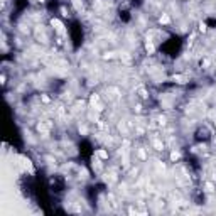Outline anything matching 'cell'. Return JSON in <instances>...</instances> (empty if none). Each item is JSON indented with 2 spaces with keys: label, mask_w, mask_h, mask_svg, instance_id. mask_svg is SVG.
<instances>
[{
  "label": "cell",
  "mask_w": 216,
  "mask_h": 216,
  "mask_svg": "<svg viewBox=\"0 0 216 216\" xmlns=\"http://www.w3.org/2000/svg\"><path fill=\"white\" fill-rule=\"evenodd\" d=\"M51 26H53L54 29L59 32V34H64V32H66V29H64V24L59 21V19H51Z\"/></svg>",
  "instance_id": "6da1fadb"
},
{
  "label": "cell",
  "mask_w": 216,
  "mask_h": 216,
  "mask_svg": "<svg viewBox=\"0 0 216 216\" xmlns=\"http://www.w3.org/2000/svg\"><path fill=\"white\" fill-rule=\"evenodd\" d=\"M90 103H91V106H93L95 110H98V111H101V110H103V105L100 103V96H98V95H93V96H91Z\"/></svg>",
  "instance_id": "7a4b0ae2"
},
{
  "label": "cell",
  "mask_w": 216,
  "mask_h": 216,
  "mask_svg": "<svg viewBox=\"0 0 216 216\" xmlns=\"http://www.w3.org/2000/svg\"><path fill=\"white\" fill-rule=\"evenodd\" d=\"M19 160H21V164H22V167L24 169H27L29 172H34V167H32L31 160H29L27 157H19Z\"/></svg>",
  "instance_id": "3957f363"
},
{
  "label": "cell",
  "mask_w": 216,
  "mask_h": 216,
  "mask_svg": "<svg viewBox=\"0 0 216 216\" xmlns=\"http://www.w3.org/2000/svg\"><path fill=\"white\" fill-rule=\"evenodd\" d=\"M145 49H147L149 54H154V51H155V46H154L150 41H147V42H145Z\"/></svg>",
  "instance_id": "277c9868"
},
{
  "label": "cell",
  "mask_w": 216,
  "mask_h": 216,
  "mask_svg": "<svg viewBox=\"0 0 216 216\" xmlns=\"http://www.w3.org/2000/svg\"><path fill=\"white\" fill-rule=\"evenodd\" d=\"M154 147H155V150H162V149H164V144L160 142V140H154Z\"/></svg>",
  "instance_id": "5b68a950"
},
{
  "label": "cell",
  "mask_w": 216,
  "mask_h": 216,
  "mask_svg": "<svg viewBox=\"0 0 216 216\" xmlns=\"http://www.w3.org/2000/svg\"><path fill=\"white\" fill-rule=\"evenodd\" d=\"M96 155H98L100 159H108V152H106V150H98Z\"/></svg>",
  "instance_id": "8992f818"
},
{
  "label": "cell",
  "mask_w": 216,
  "mask_h": 216,
  "mask_svg": "<svg viewBox=\"0 0 216 216\" xmlns=\"http://www.w3.org/2000/svg\"><path fill=\"white\" fill-rule=\"evenodd\" d=\"M174 81H177V83H186V78L184 76H181V74H177V76H174Z\"/></svg>",
  "instance_id": "52a82bcc"
},
{
  "label": "cell",
  "mask_w": 216,
  "mask_h": 216,
  "mask_svg": "<svg viewBox=\"0 0 216 216\" xmlns=\"http://www.w3.org/2000/svg\"><path fill=\"white\" fill-rule=\"evenodd\" d=\"M169 22H171V19H169V15H165V14H164V15L160 17V24H169Z\"/></svg>",
  "instance_id": "ba28073f"
},
{
  "label": "cell",
  "mask_w": 216,
  "mask_h": 216,
  "mask_svg": "<svg viewBox=\"0 0 216 216\" xmlns=\"http://www.w3.org/2000/svg\"><path fill=\"white\" fill-rule=\"evenodd\" d=\"M179 157H181V154H179V152H176V150H174L172 154H171V159H172V160H177Z\"/></svg>",
  "instance_id": "9c48e42d"
},
{
  "label": "cell",
  "mask_w": 216,
  "mask_h": 216,
  "mask_svg": "<svg viewBox=\"0 0 216 216\" xmlns=\"http://www.w3.org/2000/svg\"><path fill=\"white\" fill-rule=\"evenodd\" d=\"M199 31H203V32L206 31V24H204V22H201V24H199Z\"/></svg>",
  "instance_id": "30bf717a"
},
{
  "label": "cell",
  "mask_w": 216,
  "mask_h": 216,
  "mask_svg": "<svg viewBox=\"0 0 216 216\" xmlns=\"http://www.w3.org/2000/svg\"><path fill=\"white\" fill-rule=\"evenodd\" d=\"M39 2H46V0H39Z\"/></svg>",
  "instance_id": "8fae6325"
}]
</instances>
